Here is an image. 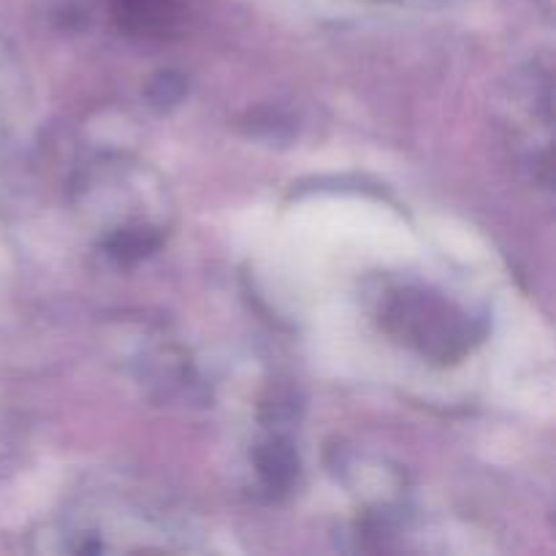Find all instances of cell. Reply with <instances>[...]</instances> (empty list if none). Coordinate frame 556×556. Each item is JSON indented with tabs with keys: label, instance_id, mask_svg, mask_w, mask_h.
<instances>
[{
	"label": "cell",
	"instance_id": "cell-5",
	"mask_svg": "<svg viewBox=\"0 0 556 556\" xmlns=\"http://www.w3.org/2000/svg\"><path fill=\"white\" fill-rule=\"evenodd\" d=\"M147 92H150V101L155 106H172V103H177L182 98L185 81L177 74H161L155 76V81H152Z\"/></svg>",
	"mask_w": 556,
	"mask_h": 556
},
{
	"label": "cell",
	"instance_id": "cell-3",
	"mask_svg": "<svg viewBox=\"0 0 556 556\" xmlns=\"http://www.w3.org/2000/svg\"><path fill=\"white\" fill-rule=\"evenodd\" d=\"M255 465H258V472L269 492L286 494L299 478V456L286 440H271V443L261 445L258 454H255Z\"/></svg>",
	"mask_w": 556,
	"mask_h": 556
},
{
	"label": "cell",
	"instance_id": "cell-4",
	"mask_svg": "<svg viewBox=\"0 0 556 556\" xmlns=\"http://www.w3.org/2000/svg\"><path fill=\"white\" fill-rule=\"evenodd\" d=\"M157 244H161V233L155 228L128 226L106 239V253L119 264H134V261L147 258Z\"/></svg>",
	"mask_w": 556,
	"mask_h": 556
},
{
	"label": "cell",
	"instance_id": "cell-2",
	"mask_svg": "<svg viewBox=\"0 0 556 556\" xmlns=\"http://www.w3.org/2000/svg\"><path fill=\"white\" fill-rule=\"evenodd\" d=\"M114 20L134 36L163 38L177 27V0H112Z\"/></svg>",
	"mask_w": 556,
	"mask_h": 556
},
{
	"label": "cell",
	"instance_id": "cell-1",
	"mask_svg": "<svg viewBox=\"0 0 556 556\" xmlns=\"http://www.w3.org/2000/svg\"><path fill=\"white\" fill-rule=\"evenodd\" d=\"M380 315L391 337L440 364L459 362L481 334L470 315L421 288L394 291Z\"/></svg>",
	"mask_w": 556,
	"mask_h": 556
}]
</instances>
